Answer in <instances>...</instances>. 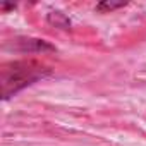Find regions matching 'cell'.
Masks as SVG:
<instances>
[{"label": "cell", "mask_w": 146, "mask_h": 146, "mask_svg": "<svg viewBox=\"0 0 146 146\" xmlns=\"http://www.w3.org/2000/svg\"><path fill=\"white\" fill-rule=\"evenodd\" d=\"M5 50H12L16 53H23V55H29V53H48V52H55L57 48L40 38H31V36H17L11 41H7L4 45Z\"/></svg>", "instance_id": "cell-2"}, {"label": "cell", "mask_w": 146, "mask_h": 146, "mask_svg": "<svg viewBox=\"0 0 146 146\" xmlns=\"http://www.w3.org/2000/svg\"><path fill=\"white\" fill-rule=\"evenodd\" d=\"M127 2H108V0H105V2H100L96 5V11L98 12H103V14H108L112 11H117V9H122L125 7Z\"/></svg>", "instance_id": "cell-4"}, {"label": "cell", "mask_w": 146, "mask_h": 146, "mask_svg": "<svg viewBox=\"0 0 146 146\" xmlns=\"http://www.w3.org/2000/svg\"><path fill=\"white\" fill-rule=\"evenodd\" d=\"M14 7H16L14 4H2V5H0V9H2L4 12H5V11H9V9H14Z\"/></svg>", "instance_id": "cell-5"}, {"label": "cell", "mask_w": 146, "mask_h": 146, "mask_svg": "<svg viewBox=\"0 0 146 146\" xmlns=\"http://www.w3.org/2000/svg\"><path fill=\"white\" fill-rule=\"evenodd\" d=\"M48 67L35 60H14L4 64L0 69V86L2 100H9L29 84L43 79L48 74Z\"/></svg>", "instance_id": "cell-1"}, {"label": "cell", "mask_w": 146, "mask_h": 146, "mask_svg": "<svg viewBox=\"0 0 146 146\" xmlns=\"http://www.w3.org/2000/svg\"><path fill=\"white\" fill-rule=\"evenodd\" d=\"M46 21H48L52 26H55V28H60V29H69V28H70V19H69L65 14L58 12V11H55V12H50V14L46 16Z\"/></svg>", "instance_id": "cell-3"}]
</instances>
